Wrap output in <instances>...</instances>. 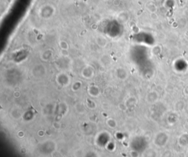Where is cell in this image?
<instances>
[{"mask_svg":"<svg viewBox=\"0 0 188 157\" xmlns=\"http://www.w3.org/2000/svg\"><path fill=\"white\" fill-rule=\"evenodd\" d=\"M60 46L62 47V48L65 49V48H67L68 45H67V44H66V43L64 42V41H62V42L60 43Z\"/></svg>","mask_w":188,"mask_h":157,"instance_id":"7a4b0ae2","label":"cell"},{"mask_svg":"<svg viewBox=\"0 0 188 157\" xmlns=\"http://www.w3.org/2000/svg\"><path fill=\"white\" fill-rule=\"evenodd\" d=\"M55 13V8L53 5H43L39 10V16H41L43 19H50L54 16Z\"/></svg>","mask_w":188,"mask_h":157,"instance_id":"6da1fadb","label":"cell"}]
</instances>
